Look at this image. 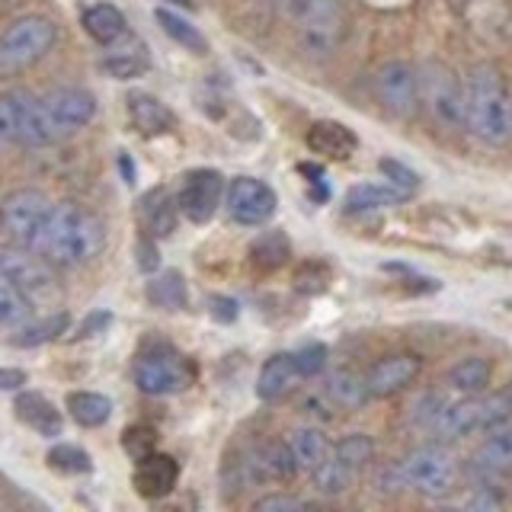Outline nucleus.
Returning <instances> with one entry per match:
<instances>
[{
	"label": "nucleus",
	"mask_w": 512,
	"mask_h": 512,
	"mask_svg": "<svg viewBox=\"0 0 512 512\" xmlns=\"http://www.w3.org/2000/svg\"><path fill=\"white\" fill-rule=\"evenodd\" d=\"M176 212H180V205L167 189H151L141 199V221L151 237H170L176 231Z\"/></svg>",
	"instance_id": "obj_25"
},
{
	"label": "nucleus",
	"mask_w": 512,
	"mask_h": 512,
	"mask_svg": "<svg viewBox=\"0 0 512 512\" xmlns=\"http://www.w3.org/2000/svg\"><path fill=\"white\" fill-rule=\"evenodd\" d=\"M68 413L74 416L77 426L96 429V426L109 423L112 400L106 394H96V391H74V394H68Z\"/></svg>",
	"instance_id": "obj_33"
},
{
	"label": "nucleus",
	"mask_w": 512,
	"mask_h": 512,
	"mask_svg": "<svg viewBox=\"0 0 512 512\" xmlns=\"http://www.w3.org/2000/svg\"><path fill=\"white\" fill-rule=\"evenodd\" d=\"M154 20L160 23V29H164L176 45H183L186 52H192V55H205L208 52V42H205L202 32L192 26L189 20H183V16H176L173 10L157 7L154 10Z\"/></svg>",
	"instance_id": "obj_35"
},
{
	"label": "nucleus",
	"mask_w": 512,
	"mask_h": 512,
	"mask_svg": "<svg viewBox=\"0 0 512 512\" xmlns=\"http://www.w3.org/2000/svg\"><path fill=\"white\" fill-rule=\"evenodd\" d=\"M506 397H509V404H512V384H509V391H506Z\"/></svg>",
	"instance_id": "obj_51"
},
{
	"label": "nucleus",
	"mask_w": 512,
	"mask_h": 512,
	"mask_svg": "<svg viewBox=\"0 0 512 512\" xmlns=\"http://www.w3.org/2000/svg\"><path fill=\"white\" fill-rule=\"evenodd\" d=\"M381 173L384 176H388V180H391V186L394 189H400V192H404V196H413V192L416 189H420V176H416L407 164H400V160H391V157H384L381 160Z\"/></svg>",
	"instance_id": "obj_42"
},
{
	"label": "nucleus",
	"mask_w": 512,
	"mask_h": 512,
	"mask_svg": "<svg viewBox=\"0 0 512 512\" xmlns=\"http://www.w3.org/2000/svg\"><path fill=\"white\" fill-rule=\"evenodd\" d=\"M224 205H228V215L244 224V228H256V224H266L279 208V196L269 183L256 180V176H237L231 180L228 192H224Z\"/></svg>",
	"instance_id": "obj_13"
},
{
	"label": "nucleus",
	"mask_w": 512,
	"mask_h": 512,
	"mask_svg": "<svg viewBox=\"0 0 512 512\" xmlns=\"http://www.w3.org/2000/svg\"><path fill=\"white\" fill-rule=\"evenodd\" d=\"M135 490L144 496V500H160V496H167L176 480H180V464H176L173 455H164V452H154L144 455L135 461Z\"/></svg>",
	"instance_id": "obj_17"
},
{
	"label": "nucleus",
	"mask_w": 512,
	"mask_h": 512,
	"mask_svg": "<svg viewBox=\"0 0 512 512\" xmlns=\"http://www.w3.org/2000/svg\"><path fill=\"white\" fill-rule=\"evenodd\" d=\"M247 474L253 480H288V477H295L298 471V461L292 455V448H288V442H272L266 448H260L247 464Z\"/></svg>",
	"instance_id": "obj_23"
},
{
	"label": "nucleus",
	"mask_w": 512,
	"mask_h": 512,
	"mask_svg": "<svg viewBox=\"0 0 512 512\" xmlns=\"http://www.w3.org/2000/svg\"><path fill=\"white\" fill-rule=\"evenodd\" d=\"M109 52L106 58L100 61V68L116 77V80H132V77H141L144 71L151 68V55H148V45H144L141 39H132L125 32V36L119 42L106 45Z\"/></svg>",
	"instance_id": "obj_18"
},
{
	"label": "nucleus",
	"mask_w": 512,
	"mask_h": 512,
	"mask_svg": "<svg viewBox=\"0 0 512 512\" xmlns=\"http://www.w3.org/2000/svg\"><path fill=\"white\" fill-rule=\"evenodd\" d=\"M375 93L397 119H410L420 106V71L410 61H384L375 71Z\"/></svg>",
	"instance_id": "obj_12"
},
{
	"label": "nucleus",
	"mask_w": 512,
	"mask_h": 512,
	"mask_svg": "<svg viewBox=\"0 0 512 512\" xmlns=\"http://www.w3.org/2000/svg\"><path fill=\"white\" fill-rule=\"evenodd\" d=\"M420 103L445 128H464V84L442 61H426L420 68Z\"/></svg>",
	"instance_id": "obj_10"
},
{
	"label": "nucleus",
	"mask_w": 512,
	"mask_h": 512,
	"mask_svg": "<svg viewBox=\"0 0 512 512\" xmlns=\"http://www.w3.org/2000/svg\"><path fill=\"white\" fill-rule=\"evenodd\" d=\"M68 327H71V314L68 311H52V314H45L39 320L29 317L26 324L13 327L10 343L20 346V349H32V346H42V343L58 340L61 333H68Z\"/></svg>",
	"instance_id": "obj_24"
},
{
	"label": "nucleus",
	"mask_w": 512,
	"mask_h": 512,
	"mask_svg": "<svg viewBox=\"0 0 512 512\" xmlns=\"http://www.w3.org/2000/svg\"><path fill=\"white\" fill-rule=\"evenodd\" d=\"M512 420V404L506 394H464L455 404H445L442 416L432 426V436L439 442H455L474 432L500 429Z\"/></svg>",
	"instance_id": "obj_4"
},
{
	"label": "nucleus",
	"mask_w": 512,
	"mask_h": 512,
	"mask_svg": "<svg viewBox=\"0 0 512 512\" xmlns=\"http://www.w3.org/2000/svg\"><path fill=\"white\" fill-rule=\"evenodd\" d=\"M135 256H138V269L141 272H157L160 269V256H157V244L151 237H141L135 244Z\"/></svg>",
	"instance_id": "obj_47"
},
{
	"label": "nucleus",
	"mask_w": 512,
	"mask_h": 512,
	"mask_svg": "<svg viewBox=\"0 0 512 512\" xmlns=\"http://www.w3.org/2000/svg\"><path fill=\"white\" fill-rule=\"evenodd\" d=\"M298 368H295V356H288V352H276V356H269L260 368V375H256V397L260 400H282L288 391L295 388L298 381Z\"/></svg>",
	"instance_id": "obj_20"
},
{
	"label": "nucleus",
	"mask_w": 512,
	"mask_h": 512,
	"mask_svg": "<svg viewBox=\"0 0 512 512\" xmlns=\"http://www.w3.org/2000/svg\"><path fill=\"white\" fill-rule=\"evenodd\" d=\"M448 400L442 394H423L420 400L413 404V426H420L426 432H432V426H436V420L442 416Z\"/></svg>",
	"instance_id": "obj_43"
},
{
	"label": "nucleus",
	"mask_w": 512,
	"mask_h": 512,
	"mask_svg": "<svg viewBox=\"0 0 512 512\" xmlns=\"http://www.w3.org/2000/svg\"><path fill=\"white\" fill-rule=\"evenodd\" d=\"M298 42L311 58L324 61L346 36V16L336 0H295Z\"/></svg>",
	"instance_id": "obj_8"
},
{
	"label": "nucleus",
	"mask_w": 512,
	"mask_h": 512,
	"mask_svg": "<svg viewBox=\"0 0 512 512\" xmlns=\"http://www.w3.org/2000/svg\"><path fill=\"white\" fill-rule=\"evenodd\" d=\"M32 317V304L20 295V288H16L4 272H0V327H20Z\"/></svg>",
	"instance_id": "obj_37"
},
{
	"label": "nucleus",
	"mask_w": 512,
	"mask_h": 512,
	"mask_svg": "<svg viewBox=\"0 0 512 512\" xmlns=\"http://www.w3.org/2000/svg\"><path fill=\"white\" fill-rule=\"evenodd\" d=\"M80 23H84L87 29V36L96 39L100 45H112V42H119L128 26H125V16L119 7H112V4H93L87 7L84 13H80Z\"/></svg>",
	"instance_id": "obj_27"
},
{
	"label": "nucleus",
	"mask_w": 512,
	"mask_h": 512,
	"mask_svg": "<svg viewBox=\"0 0 512 512\" xmlns=\"http://www.w3.org/2000/svg\"><path fill=\"white\" fill-rule=\"evenodd\" d=\"M423 368V359L416 352H391V356H381L372 368L365 372V388L372 400L394 397L416 381Z\"/></svg>",
	"instance_id": "obj_15"
},
{
	"label": "nucleus",
	"mask_w": 512,
	"mask_h": 512,
	"mask_svg": "<svg viewBox=\"0 0 512 512\" xmlns=\"http://www.w3.org/2000/svg\"><path fill=\"white\" fill-rule=\"evenodd\" d=\"M324 391L333 404L343 407V410H359L372 400L368 397V388H365V375L352 372V368H336V372H330Z\"/></svg>",
	"instance_id": "obj_28"
},
{
	"label": "nucleus",
	"mask_w": 512,
	"mask_h": 512,
	"mask_svg": "<svg viewBox=\"0 0 512 512\" xmlns=\"http://www.w3.org/2000/svg\"><path fill=\"white\" fill-rule=\"evenodd\" d=\"M464 506H468V509H500L503 506V496H500V490H496L493 484H480L477 493Z\"/></svg>",
	"instance_id": "obj_48"
},
{
	"label": "nucleus",
	"mask_w": 512,
	"mask_h": 512,
	"mask_svg": "<svg viewBox=\"0 0 512 512\" xmlns=\"http://www.w3.org/2000/svg\"><path fill=\"white\" fill-rule=\"evenodd\" d=\"M221 196H224V176L212 167H199V170H189L183 176L176 205H180V212L192 224H208L218 215Z\"/></svg>",
	"instance_id": "obj_14"
},
{
	"label": "nucleus",
	"mask_w": 512,
	"mask_h": 512,
	"mask_svg": "<svg viewBox=\"0 0 512 512\" xmlns=\"http://www.w3.org/2000/svg\"><path fill=\"white\" fill-rule=\"evenodd\" d=\"M292 244H288L285 231H266L250 244V263L260 272H276L288 263Z\"/></svg>",
	"instance_id": "obj_32"
},
{
	"label": "nucleus",
	"mask_w": 512,
	"mask_h": 512,
	"mask_svg": "<svg viewBox=\"0 0 512 512\" xmlns=\"http://www.w3.org/2000/svg\"><path fill=\"white\" fill-rule=\"evenodd\" d=\"M29 103H32L29 90H7V93H0V144H20Z\"/></svg>",
	"instance_id": "obj_29"
},
{
	"label": "nucleus",
	"mask_w": 512,
	"mask_h": 512,
	"mask_svg": "<svg viewBox=\"0 0 512 512\" xmlns=\"http://www.w3.org/2000/svg\"><path fill=\"white\" fill-rule=\"evenodd\" d=\"M208 314H212L218 324H234L240 308H237V301L228 298V295H212V298H208Z\"/></svg>",
	"instance_id": "obj_46"
},
{
	"label": "nucleus",
	"mask_w": 512,
	"mask_h": 512,
	"mask_svg": "<svg viewBox=\"0 0 512 512\" xmlns=\"http://www.w3.org/2000/svg\"><path fill=\"white\" fill-rule=\"evenodd\" d=\"M493 378V365L484 356H468L448 368V388L458 394H480L487 391V384Z\"/></svg>",
	"instance_id": "obj_30"
},
{
	"label": "nucleus",
	"mask_w": 512,
	"mask_h": 512,
	"mask_svg": "<svg viewBox=\"0 0 512 512\" xmlns=\"http://www.w3.org/2000/svg\"><path fill=\"white\" fill-rule=\"evenodd\" d=\"M103 221L96 218L87 208H80L74 202L55 205L52 221H48L39 256H45L48 263L58 266H77L93 260L103 250Z\"/></svg>",
	"instance_id": "obj_3"
},
{
	"label": "nucleus",
	"mask_w": 512,
	"mask_h": 512,
	"mask_svg": "<svg viewBox=\"0 0 512 512\" xmlns=\"http://www.w3.org/2000/svg\"><path fill=\"white\" fill-rule=\"evenodd\" d=\"M407 196L394 186H375V183H359L346 192V212L362 215V212H378V208L400 205Z\"/></svg>",
	"instance_id": "obj_31"
},
{
	"label": "nucleus",
	"mask_w": 512,
	"mask_h": 512,
	"mask_svg": "<svg viewBox=\"0 0 512 512\" xmlns=\"http://www.w3.org/2000/svg\"><path fill=\"white\" fill-rule=\"evenodd\" d=\"M48 468L58 471V474H90L93 471V458L90 452H84L80 445H68V442H58L48 448Z\"/></svg>",
	"instance_id": "obj_38"
},
{
	"label": "nucleus",
	"mask_w": 512,
	"mask_h": 512,
	"mask_svg": "<svg viewBox=\"0 0 512 512\" xmlns=\"http://www.w3.org/2000/svg\"><path fill=\"white\" fill-rule=\"evenodd\" d=\"M58 39V29L48 16H20L13 20L4 36H0V74H16L26 71L29 64H36L52 52Z\"/></svg>",
	"instance_id": "obj_9"
},
{
	"label": "nucleus",
	"mask_w": 512,
	"mask_h": 512,
	"mask_svg": "<svg viewBox=\"0 0 512 512\" xmlns=\"http://www.w3.org/2000/svg\"><path fill=\"white\" fill-rule=\"evenodd\" d=\"M26 384L23 368H0V391H20Z\"/></svg>",
	"instance_id": "obj_50"
},
{
	"label": "nucleus",
	"mask_w": 512,
	"mask_h": 512,
	"mask_svg": "<svg viewBox=\"0 0 512 512\" xmlns=\"http://www.w3.org/2000/svg\"><path fill=\"white\" fill-rule=\"evenodd\" d=\"M288 448H292L298 468H304V471H314L317 464H324L333 452L324 429H317V426H298L292 436H288Z\"/></svg>",
	"instance_id": "obj_26"
},
{
	"label": "nucleus",
	"mask_w": 512,
	"mask_h": 512,
	"mask_svg": "<svg viewBox=\"0 0 512 512\" xmlns=\"http://www.w3.org/2000/svg\"><path fill=\"white\" fill-rule=\"evenodd\" d=\"M404 487L416 490L429 500H445L458 487V461L442 442L416 445L407 458L397 461Z\"/></svg>",
	"instance_id": "obj_6"
},
{
	"label": "nucleus",
	"mask_w": 512,
	"mask_h": 512,
	"mask_svg": "<svg viewBox=\"0 0 512 512\" xmlns=\"http://www.w3.org/2000/svg\"><path fill=\"white\" fill-rule=\"evenodd\" d=\"M256 512H298V509H311L308 500H298V496H288V493H269V496H260V500L253 503Z\"/></svg>",
	"instance_id": "obj_45"
},
{
	"label": "nucleus",
	"mask_w": 512,
	"mask_h": 512,
	"mask_svg": "<svg viewBox=\"0 0 512 512\" xmlns=\"http://www.w3.org/2000/svg\"><path fill=\"white\" fill-rule=\"evenodd\" d=\"M324 365H327V346H320V343H311V346H301L295 352V368H298V375L301 378H314L324 372Z\"/></svg>",
	"instance_id": "obj_44"
},
{
	"label": "nucleus",
	"mask_w": 512,
	"mask_h": 512,
	"mask_svg": "<svg viewBox=\"0 0 512 512\" xmlns=\"http://www.w3.org/2000/svg\"><path fill=\"white\" fill-rule=\"evenodd\" d=\"M13 410H16V416H20V423H26L29 429H36L39 436H45V439H58L61 436L64 420H61L58 407L45 394H39V391L16 394Z\"/></svg>",
	"instance_id": "obj_19"
},
{
	"label": "nucleus",
	"mask_w": 512,
	"mask_h": 512,
	"mask_svg": "<svg viewBox=\"0 0 512 512\" xmlns=\"http://www.w3.org/2000/svg\"><path fill=\"white\" fill-rule=\"evenodd\" d=\"M135 384L151 397L180 394L192 384V365L170 346H151L135 362Z\"/></svg>",
	"instance_id": "obj_11"
},
{
	"label": "nucleus",
	"mask_w": 512,
	"mask_h": 512,
	"mask_svg": "<svg viewBox=\"0 0 512 512\" xmlns=\"http://www.w3.org/2000/svg\"><path fill=\"white\" fill-rule=\"evenodd\" d=\"M55 202L39 189H13L0 202V228H4L7 240L20 244L26 250L42 247V237L48 221H52Z\"/></svg>",
	"instance_id": "obj_7"
},
{
	"label": "nucleus",
	"mask_w": 512,
	"mask_h": 512,
	"mask_svg": "<svg viewBox=\"0 0 512 512\" xmlns=\"http://www.w3.org/2000/svg\"><path fill=\"white\" fill-rule=\"evenodd\" d=\"M154 445H157V436H154V429L151 426H144V423H135V426H128L122 432V448H125V455L128 458H144V455H151L154 452Z\"/></svg>",
	"instance_id": "obj_40"
},
{
	"label": "nucleus",
	"mask_w": 512,
	"mask_h": 512,
	"mask_svg": "<svg viewBox=\"0 0 512 512\" xmlns=\"http://www.w3.org/2000/svg\"><path fill=\"white\" fill-rule=\"evenodd\" d=\"M308 148L314 154H324V157H333V160H346L352 151L359 148V138L343 122L320 119V122L311 125V132H308Z\"/></svg>",
	"instance_id": "obj_21"
},
{
	"label": "nucleus",
	"mask_w": 512,
	"mask_h": 512,
	"mask_svg": "<svg viewBox=\"0 0 512 512\" xmlns=\"http://www.w3.org/2000/svg\"><path fill=\"white\" fill-rule=\"evenodd\" d=\"M327 279H330V272L324 263H304L295 272V288L301 295H320L327 288Z\"/></svg>",
	"instance_id": "obj_41"
},
{
	"label": "nucleus",
	"mask_w": 512,
	"mask_h": 512,
	"mask_svg": "<svg viewBox=\"0 0 512 512\" xmlns=\"http://www.w3.org/2000/svg\"><path fill=\"white\" fill-rule=\"evenodd\" d=\"M509 308H512V301H509Z\"/></svg>",
	"instance_id": "obj_52"
},
{
	"label": "nucleus",
	"mask_w": 512,
	"mask_h": 512,
	"mask_svg": "<svg viewBox=\"0 0 512 512\" xmlns=\"http://www.w3.org/2000/svg\"><path fill=\"white\" fill-rule=\"evenodd\" d=\"M471 477L477 484H496L512 474V426L490 429L487 439L471 452Z\"/></svg>",
	"instance_id": "obj_16"
},
{
	"label": "nucleus",
	"mask_w": 512,
	"mask_h": 512,
	"mask_svg": "<svg viewBox=\"0 0 512 512\" xmlns=\"http://www.w3.org/2000/svg\"><path fill=\"white\" fill-rule=\"evenodd\" d=\"M109 324H112V314L109 311H90L84 320H80L77 336H96V333L109 330Z\"/></svg>",
	"instance_id": "obj_49"
},
{
	"label": "nucleus",
	"mask_w": 512,
	"mask_h": 512,
	"mask_svg": "<svg viewBox=\"0 0 512 512\" xmlns=\"http://www.w3.org/2000/svg\"><path fill=\"white\" fill-rule=\"evenodd\" d=\"M96 116V96L84 87H55L42 96H32L23 138L26 148H42L64 135H74Z\"/></svg>",
	"instance_id": "obj_2"
},
{
	"label": "nucleus",
	"mask_w": 512,
	"mask_h": 512,
	"mask_svg": "<svg viewBox=\"0 0 512 512\" xmlns=\"http://www.w3.org/2000/svg\"><path fill=\"white\" fill-rule=\"evenodd\" d=\"M352 477H356V471H352L349 464H343L333 452H330V458L324 464H317V468L311 471V480H314L317 493H324V496L346 493L352 487Z\"/></svg>",
	"instance_id": "obj_36"
},
{
	"label": "nucleus",
	"mask_w": 512,
	"mask_h": 512,
	"mask_svg": "<svg viewBox=\"0 0 512 512\" xmlns=\"http://www.w3.org/2000/svg\"><path fill=\"white\" fill-rule=\"evenodd\" d=\"M464 128L490 148L512 138V96L500 68L490 61L474 64L464 80Z\"/></svg>",
	"instance_id": "obj_1"
},
{
	"label": "nucleus",
	"mask_w": 512,
	"mask_h": 512,
	"mask_svg": "<svg viewBox=\"0 0 512 512\" xmlns=\"http://www.w3.org/2000/svg\"><path fill=\"white\" fill-rule=\"evenodd\" d=\"M148 301L154 308H164V311H183L186 301H189V292H186V282L176 269H167L154 276L148 282Z\"/></svg>",
	"instance_id": "obj_34"
},
{
	"label": "nucleus",
	"mask_w": 512,
	"mask_h": 512,
	"mask_svg": "<svg viewBox=\"0 0 512 512\" xmlns=\"http://www.w3.org/2000/svg\"><path fill=\"white\" fill-rule=\"evenodd\" d=\"M0 272L20 288V295L36 308H55L61 292H58V279L52 266H48L45 256H39L36 250H26L20 244H0Z\"/></svg>",
	"instance_id": "obj_5"
},
{
	"label": "nucleus",
	"mask_w": 512,
	"mask_h": 512,
	"mask_svg": "<svg viewBox=\"0 0 512 512\" xmlns=\"http://www.w3.org/2000/svg\"><path fill=\"white\" fill-rule=\"evenodd\" d=\"M333 455L340 458L343 464H349L352 471H359V468H365L368 461H372L375 439L365 436V432H352V436H346V439H340L333 445Z\"/></svg>",
	"instance_id": "obj_39"
},
{
	"label": "nucleus",
	"mask_w": 512,
	"mask_h": 512,
	"mask_svg": "<svg viewBox=\"0 0 512 512\" xmlns=\"http://www.w3.org/2000/svg\"><path fill=\"white\" fill-rule=\"evenodd\" d=\"M128 119H132V125L138 128L141 135H167L170 128L176 125V116L173 112L157 100V96L151 93H132L128 96Z\"/></svg>",
	"instance_id": "obj_22"
}]
</instances>
